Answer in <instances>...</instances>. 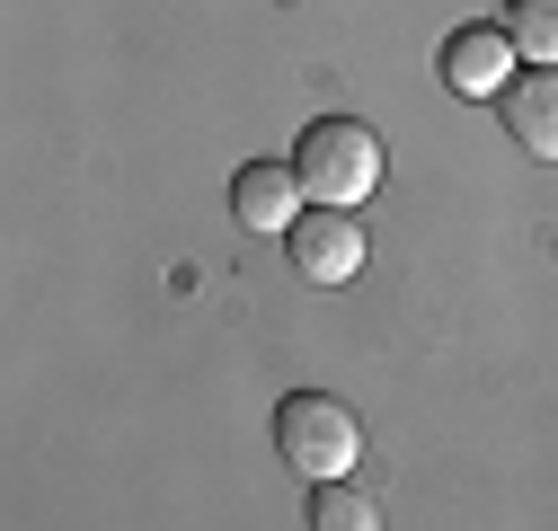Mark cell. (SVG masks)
<instances>
[{"instance_id":"277c9868","label":"cell","mask_w":558,"mask_h":531,"mask_svg":"<svg viewBox=\"0 0 558 531\" xmlns=\"http://www.w3.org/2000/svg\"><path fill=\"white\" fill-rule=\"evenodd\" d=\"M284 248H293V275L302 284H345L364 266V231H355V213H337V205H311L284 231Z\"/></svg>"},{"instance_id":"6da1fadb","label":"cell","mask_w":558,"mask_h":531,"mask_svg":"<svg viewBox=\"0 0 558 531\" xmlns=\"http://www.w3.org/2000/svg\"><path fill=\"white\" fill-rule=\"evenodd\" d=\"M293 177H302L311 205L355 213L364 195L381 186V133L355 124V115H319V124H302V143H293Z\"/></svg>"},{"instance_id":"8992f818","label":"cell","mask_w":558,"mask_h":531,"mask_svg":"<svg viewBox=\"0 0 558 531\" xmlns=\"http://www.w3.org/2000/svg\"><path fill=\"white\" fill-rule=\"evenodd\" d=\"M497 107H506V133H514L532 160H558V72H541V62L514 72V89Z\"/></svg>"},{"instance_id":"ba28073f","label":"cell","mask_w":558,"mask_h":531,"mask_svg":"<svg viewBox=\"0 0 558 531\" xmlns=\"http://www.w3.org/2000/svg\"><path fill=\"white\" fill-rule=\"evenodd\" d=\"M311 531H381V505L355 479H328V487H311Z\"/></svg>"},{"instance_id":"52a82bcc","label":"cell","mask_w":558,"mask_h":531,"mask_svg":"<svg viewBox=\"0 0 558 531\" xmlns=\"http://www.w3.org/2000/svg\"><path fill=\"white\" fill-rule=\"evenodd\" d=\"M506 36H514L523 62L558 72V0H506Z\"/></svg>"},{"instance_id":"5b68a950","label":"cell","mask_w":558,"mask_h":531,"mask_svg":"<svg viewBox=\"0 0 558 531\" xmlns=\"http://www.w3.org/2000/svg\"><path fill=\"white\" fill-rule=\"evenodd\" d=\"M302 213H311V205H302V177H293V160H248V169L231 177V222H240V231H257V239H284Z\"/></svg>"},{"instance_id":"3957f363","label":"cell","mask_w":558,"mask_h":531,"mask_svg":"<svg viewBox=\"0 0 558 531\" xmlns=\"http://www.w3.org/2000/svg\"><path fill=\"white\" fill-rule=\"evenodd\" d=\"M514 36H506V18H470V27H452V45H444V89L452 98H506L514 89Z\"/></svg>"},{"instance_id":"7a4b0ae2","label":"cell","mask_w":558,"mask_h":531,"mask_svg":"<svg viewBox=\"0 0 558 531\" xmlns=\"http://www.w3.org/2000/svg\"><path fill=\"white\" fill-rule=\"evenodd\" d=\"M355 452H364V425H355V408H337L328 390H293L284 408H275V460H284L293 479H311V487L355 479Z\"/></svg>"}]
</instances>
